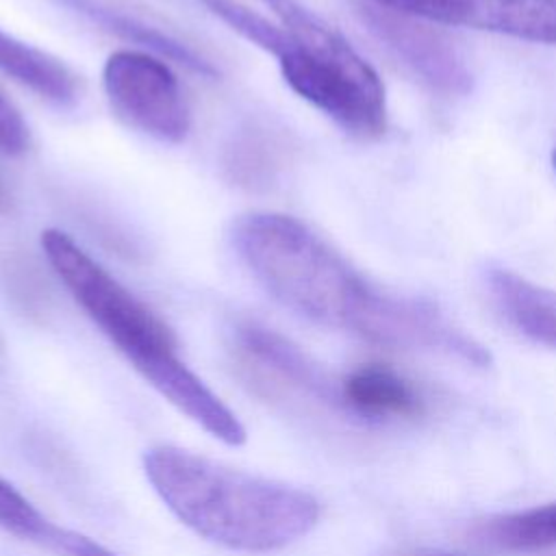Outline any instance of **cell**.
I'll return each instance as SVG.
<instances>
[{"label":"cell","mask_w":556,"mask_h":556,"mask_svg":"<svg viewBox=\"0 0 556 556\" xmlns=\"http://www.w3.org/2000/svg\"><path fill=\"white\" fill-rule=\"evenodd\" d=\"M0 72L37 96L67 104L76 100L78 80L56 56L4 33L0 28Z\"/></svg>","instance_id":"7c38bea8"},{"label":"cell","mask_w":556,"mask_h":556,"mask_svg":"<svg viewBox=\"0 0 556 556\" xmlns=\"http://www.w3.org/2000/svg\"><path fill=\"white\" fill-rule=\"evenodd\" d=\"M280 148L278 137L267 128H248L228 146L224 167L235 185L248 189L267 187L278 174Z\"/></svg>","instance_id":"5bb4252c"},{"label":"cell","mask_w":556,"mask_h":556,"mask_svg":"<svg viewBox=\"0 0 556 556\" xmlns=\"http://www.w3.org/2000/svg\"><path fill=\"white\" fill-rule=\"evenodd\" d=\"M235 343L245 371L263 387L317 397L332 395L324 371L287 337L256 324H243L237 328Z\"/></svg>","instance_id":"ba28073f"},{"label":"cell","mask_w":556,"mask_h":556,"mask_svg":"<svg viewBox=\"0 0 556 556\" xmlns=\"http://www.w3.org/2000/svg\"><path fill=\"white\" fill-rule=\"evenodd\" d=\"M50 519L30 500L0 478V528L7 534L37 545Z\"/></svg>","instance_id":"2e32d148"},{"label":"cell","mask_w":556,"mask_h":556,"mask_svg":"<svg viewBox=\"0 0 556 556\" xmlns=\"http://www.w3.org/2000/svg\"><path fill=\"white\" fill-rule=\"evenodd\" d=\"M484 278L506 321L523 337L556 350V291L500 265L489 267Z\"/></svg>","instance_id":"9c48e42d"},{"label":"cell","mask_w":556,"mask_h":556,"mask_svg":"<svg viewBox=\"0 0 556 556\" xmlns=\"http://www.w3.org/2000/svg\"><path fill=\"white\" fill-rule=\"evenodd\" d=\"M206 9L217 15L224 24L245 37L250 43L258 46L271 56H278L287 46V30L280 24L269 22L261 13L248 9L237 0H204Z\"/></svg>","instance_id":"9a60e30c"},{"label":"cell","mask_w":556,"mask_h":556,"mask_svg":"<svg viewBox=\"0 0 556 556\" xmlns=\"http://www.w3.org/2000/svg\"><path fill=\"white\" fill-rule=\"evenodd\" d=\"M552 165H554V169H556V148H554V152H552Z\"/></svg>","instance_id":"44dd1931"},{"label":"cell","mask_w":556,"mask_h":556,"mask_svg":"<svg viewBox=\"0 0 556 556\" xmlns=\"http://www.w3.org/2000/svg\"><path fill=\"white\" fill-rule=\"evenodd\" d=\"M413 556H458V554H445V552H419Z\"/></svg>","instance_id":"ffe728a7"},{"label":"cell","mask_w":556,"mask_h":556,"mask_svg":"<svg viewBox=\"0 0 556 556\" xmlns=\"http://www.w3.org/2000/svg\"><path fill=\"white\" fill-rule=\"evenodd\" d=\"M30 148V130L13 100L0 89V154L22 156Z\"/></svg>","instance_id":"ac0fdd59"},{"label":"cell","mask_w":556,"mask_h":556,"mask_svg":"<svg viewBox=\"0 0 556 556\" xmlns=\"http://www.w3.org/2000/svg\"><path fill=\"white\" fill-rule=\"evenodd\" d=\"M41 248L70 295L130 361V365L180 413L226 445L245 443L239 417L176 354L172 330L70 235L48 228Z\"/></svg>","instance_id":"3957f363"},{"label":"cell","mask_w":556,"mask_h":556,"mask_svg":"<svg viewBox=\"0 0 556 556\" xmlns=\"http://www.w3.org/2000/svg\"><path fill=\"white\" fill-rule=\"evenodd\" d=\"M37 545L41 549H48L54 556H117L111 549H106L104 545H100L98 541H93L80 532L59 528L52 521L46 526Z\"/></svg>","instance_id":"e0dca14e"},{"label":"cell","mask_w":556,"mask_h":556,"mask_svg":"<svg viewBox=\"0 0 556 556\" xmlns=\"http://www.w3.org/2000/svg\"><path fill=\"white\" fill-rule=\"evenodd\" d=\"M287 30L276 56L287 85L356 139L387 130V93L378 72L298 0H263Z\"/></svg>","instance_id":"277c9868"},{"label":"cell","mask_w":556,"mask_h":556,"mask_svg":"<svg viewBox=\"0 0 556 556\" xmlns=\"http://www.w3.org/2000/svg\"><path fill=\"white\" fill-rule=\"evenodd\" d=\"M476 534L508 552H536L556 545V502L497 515L478 526Z\"/></svg>","instance_id":"4fadbf2b"},{"label":"cell","mask_w":556,"mask_h":556,"mask_svg":"<svg viewBox=\"0 0 556 556\" xmlns=\"http://www.w3.org/2000/svg\"><path fill=\"white\" fill-rule=\"evenodd\" d=\"M430 24L556 46V0H369Z\"/></svg>","instance_id":"52a82bcc"},{"label":"cell","mask_w":556,"mask_h":556,"mask_svg":"<svg viewBox=\"0 0 556 556\" xmlns=\"http://www.w3.org/2000/svg\"><path fill=\"white\" fill-rule=\"evenodd\" d=\"M11 208V195L4 187V180L0 178V211H9Z\"/></svg>","instance_id":"d6986e66"},{"label":"cell","mask_w":556,"mask_h":556,"mask_svg":"<svg viewBox=\"0 0 556 556\" xmlns=\"http://www.w3.org/2000/svg\"><path fill=\"white\" fill-rule=\"evenodd\" d=\"M56 2L67 7L74 13L83 15L85 20L98 24L106 33H113L130 43L143 46L146 50L154 52L156 56L174 61L200 76H208V78L219 76V70L202 52H198L189 43L180 41L178 37L139 20L137 15L117 11L115 7H111L102 0H56Z\"/></svg>","instance_id":"30bf717a"},{"label":"cell","mask_w":556,"mask_h":556,"mask_svg":"<svg viewBox=\"0 0 556 556\" xmlns=\"http://www.w3.org/2000/svg\"><path fill=\"white\" fill-rule=\"evenodd\" d=\"M341 402L365 417H415L424 402L415 387L395 369L369 363L345 376L339 389Z\"/></svg>","instance_id":"8fae6325"},{"label":"cell","mask_w":556,"mask_h":556,"mask_svg":"<svg viewBox=\"0 0 556 556\" xmlns=\"http://www.w3.org/2000/svg\"><path fill=\"white\" fill-rule=\"evenodd\" d=\"M354 11L371 37L421 85L447 98L471 91L473 74L467 59L441 30L369 0L356 2Z\"/></svg>","instance_id":"8992f818"},{"label":"cell","mask_w":556,"mask_h":556,"mask_svg":"<svg viewBox=\"0 0 556 556\" xmlns=\"http://www.w3.org/2000/svg\"><path fill=\"white\" fill-rule=\"evenodd\" d=\"M102 87L115 115L130 128L165 143H180L191 115L172 67L156 54L117 50L102 67Z\"/></svg>","instance_id":"5b68a950"},{"label":"cell","mask_w":556,"mask_h":556,"mask_svg":"<svg viewBox=\"0 0 556 556\" xmlns=\"http://www.w3.org/2000/svg\"><path fill=\"white\" fill-rule=\"evenodd\" d=\"M232 245L252 276L302 317L378 345L432 350L476 367L491 365L489 350L437 306L378 289L291 215H241L232 226Z\"/></svg>","instance_id":"6da1fadb"},{"label":"cell","mask_w":556,"mask_h":556,"mask_svg":"<svg viewBox=\"0 0 556 556\" xmlns=\"http://www.w3.org/2000/svg\"><path fill=\"white\" fill-rule=\"evenodd\" d=\"M143 471L187 528L228 549L274 552L306 536L319 521V502L308 491L176 445L150 447Z\"/></svg>","instance_id":"7a4b0ae2"}]
</instances>
